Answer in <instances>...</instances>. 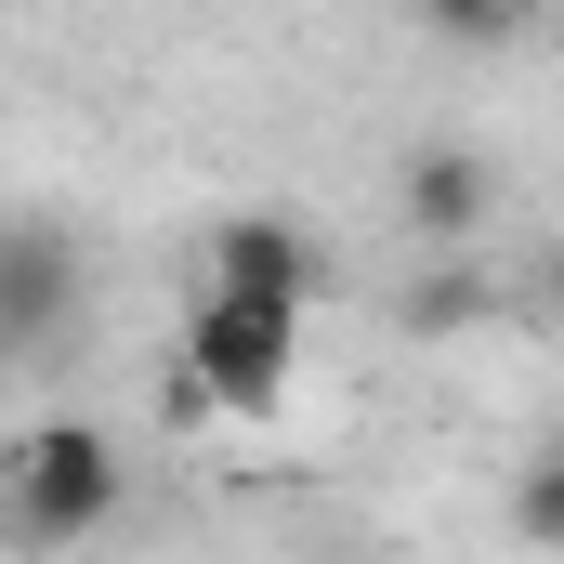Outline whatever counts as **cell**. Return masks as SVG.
I'll list each match as a JSON object with an SVG mask.
<instances>
[{"mask_svg": "<svg viewBox=\"0 0 564 564\" xmlns=\"http://www.w3.org/2000/svg\"><path fill=\"white\" fill-rule=\"evenodd\" d=\"M119 486H132V459L93 421H26L13 459H0V539L13 552H79V539L119 525Z\"/></svg>", "mask_w": 564, "mask_h": 564, "instance_id": "1", "label": "cell"}, {"mask_svg": "<svg viewBox=\"0 0 564 564\" xmlns=\"http://www.w3.org/2000/svg\"><path fill=\"white\" fill-rule=\"evenodd\" d=\"M184 381H197L224 421H276L289 381H302V315H289V302H237V289H197V315H184Z\"/></svg>", "mask_w": 564, "mask_h": 564, "instance_id": "2", "label": "cell"}, {"mask_svg": "<svg viewBox=\"0 0 564 564\" xmlns=\"http://www.w3.org/2000/svg\"><path fill=\"white\" fill-rule=\"evenodd\" d=\"M394 224H408V250L446 263V250H473L486 224H499V158L473 132H421L394 158Z\"/></svg>", "mask_w": 564, "mask_h": 564, "instance_id": "3", "label": "cell"}, {"mask_svg": "<svg viewBox=\"0 0 564 564\" xmlns=\"http://www.w3.org/2000/svg\"><path fill=\"white\" fill-rule=\"evenodd\" d=\"M79 302H93V263H79V237H66L53 210L0 224V355L66 341V328H79Z\"/></svg>", "mask_w": 564, "mask_h": 564, "instance_id": "4", "label": "cell"}, {"mask_svg": "<svg viewBox=\"0 0 564 564\" xmlns=\"http://www.w3.org/2000/svg\"><path fill=\"white\" fill-rule=\"evenodd\" d=\"M197 289H237V302H289V315H315L328 263H315V237H302L289 210H224V224H210V276H197Z\"/></svg>", "mask_w": 564, "mask_h": 564, "instance_id": "5", "label": "cell"}, {"mask_svg": "<svg viewBox=\"0 0 564 564\" xmlns=\"http://www.w3.org/2000/svg\"><path fill=\"white\" fill-rule=\"evenodd\" d=\"M499 315H512V289L486 276L473 250L408 263V289H394V328H408V341H473V328H499Z\"/></svg>", "mask_w": 564, "mask_h": 564, "instance_id": "6", "label": "cell"}, {"mask_svg": "<svg viewBox=\"0 0 564 564\" xmlns=\"http://www.w3.org/2000/svg\"><path fill=\"white\" fill-rule=\"evenodd\" d=\"M499 525H512L525 552H564V433H539V446L512 459V499H499Z\"/></svg>", "mask_w": 564, "mask_h": 564, "instance_id": "7", "label": "cell"}, {"mask_svg": "<svg viewBox=\"0 0 564 564\" xmlns=\"http://www.w3.org/2000/svg\"><path fill=\"white\" fill-rule=\"evenodd\" d=\"M421 40H446V53H499V40H525V13H499V0H446V13H421Z\"/></svg>", "mask_w": 564, "mask_h": 564, "instance_id": "8", "label": "cell"}, {"mask_svg": "<svg viewBox=\"0 0 564 564\" xmlns=\"http://www.w3.org/2000/svg\"><path fill=\"white\" fill-rule=\"evenodd\" d=\"M525 302H539V328H564V237L539 250V276H525Z\"/></svg>", "mask_w": 564, "mask_h": 564, "instance_id": "9", "label": "cell"}, {"mask_svg": "<svg viewBox=\"0 0 564 564\" xmlns=\"http://www.w3.org/2000/svg\"><path fill=\"white\" fill-rule=\"evenodd\" d=\"M552 40H564V26H552Z\"/></svg>", "mask_w": 564, "mask_h": 564, "instance_id": "10", "label": "cell"}]
</instances>
